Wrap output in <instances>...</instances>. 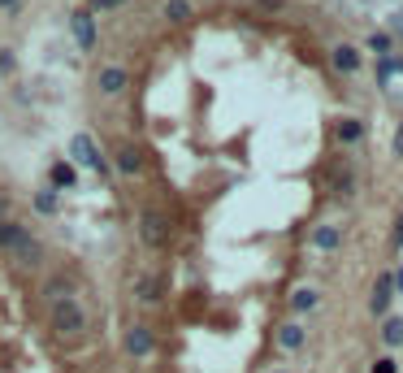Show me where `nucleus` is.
I'll list each match as a JSON object with an SVG mask.
<instances>
[{
  "label": "nucleus",
  "instance_id": "nucleus-11",
  "mask_svg": "<svg viewBox=\"0 0 403 373\" xmlns=\"http://www.w3.org/2000/svg\"><path fill=\"white\" fill-rule=\"evenodd\" d=\"M390 300H394V282H390V274H382V278H377V287H373V300H369V308L382 317V312L390 308Z\"/></svg>",
  "mask_w": 403,
  "mask_h": 373
},
{
  "label": "nucleus",
  "instance_id": "nucleus-8",
  "mask_svg": "<svg viewBox=\"0 0 403 373\" xmlns=\"http://www.w3.org/2000/svg\"><path fill=\"white\" fill-rule=\"evenodd\" d=\"M70 35H74V44L87 52V48H96V18L83 9V14H74L70 18Z\"/></svg>",
  "mask_w": 403,
  "mask_h": 373
},
{
  "label": "nucleus",
  "instance_id": "nucleus-25",
  "mask_svg": "<svg viewBox=\"0 0 403 373\" xmlns=\"http://www.w3.org/2000/svg\"><path fill=\"white\" fill-rule=\"evenodd\" d=\"M394 156H403V122H399V131H394Z\"/></svg>",
  "mask_w": 403,
  "mask_h": 373
},
{
  "label": "nucleus",
  "instance_id": "nucleus-26",
  "mask_svg": "<svg viewBox=\"0 0 403 373\" xmlns=\"http://www.w3.org/2000/svg\"><path fill=\"white\" fill-rule=\"evenodd\" d=\"M394 243H399V247H403V218H399V222H394Z\"/></svg>",
  "mask_w": 403,
  "mask_h": 373
},
{
  "label": "nucleus",
  "instance_id": "nucleus-4",
  "mask_svg": "<svg viewBox=\"0 0 403 373\" xmlns=\"http://www.w3.org/2000/svg\"><path fill=\"white\" fill-rule=\"evenodd\" d=\"M70 156H74L78 165L96 170V174H108V161L100 156V148L91 143V135H74V139H70Z\"/></svg>",
  "mask_w": 403,
  "mask_h": 373
},
{
  "label": "nucleus",
  "instance_id": "nucleus-20",
  "mask_svg": "<svg viewBox=\"0 0 403 373\" xmlns=\"http://www.w3.org/2000/svg\"><path fill=\"white\" fill-rule=\"evenodd\" d=\"M9 70H14V52L0 48V74H9Z\"/></svg>",
  "mask_w": 403,
  "mask_h": 373
},
{
  "label": "nucleus",
  "instance_id": "nucleus-3",
  "mask_svg": "<svg viewBox=\"0 0 403 373\" xmlns=\"http://www.w3.org/2000/svg\"><path fill=\"white\" fill-rule=\"evenodd\" d=\"M139 239H143V247H152V252H160L165 243H169V218L160 208H143L139 213Z\"/></svg>",
  "mask_w": 403,
  "mask_h": 373
},
{
  "label": "nucleus",
  "instance_id": "nucleus-2",
  "mask_svg": "<svg viewBox=\"0 0 403 373\" xmlns=\"http://www.w3.org/2000/svg\"><path fill=\"white\" fill-rule=\"evenodd\" d=\"M48 326H52L56 339H66V343L87 339V308L78 300H70V295H56L48 304Z\"/></svg>",
  "mask_w": 403,
  "mask_h": 373
},
{
  "label": "nucleus",
  "instance_id": "nucleus-24",
  "mask_svg": "<svg viewBox=\"0 0 403 373\" xmlns=\"http://www.w3.org/2000/svg\"><path fill=\"white\" fill-rule=\"evenodd\" d=\"M369 44H373V52H386V48H390V39H386V35H373Z\"/></svg>",
  "mask_w": 403,
  "mask_h": 373
},
{
  "label": "nucleus",
  "instance_id": "nucleus-18",
  "mask_svg": "<svg viewBox=\"0 0 403 373\" xmlns=\"http://www.w3.org/2000/svg\"><path fill=\"white\" fill-rule=\"evenodd\" d=\"M382 339H386L390 347H399V343H403V322H399V317H390V322H386V330H382Z\"/></svg>",
  "mask_w": 403,
  "mask_h": 373
},
{
  "label": "nucleus",
  "instance_id": "nucleus-27",
  "mask_svg": "<svg viewBox=\"0 0 403 373\" xmlns=\"http://www.w3.org/2000/svg\"><path fill=\"white\" fill-rule=\"evenodd\" d=\"M390 282H394V291H403V270H399V274H390Z\"/></svg>",
  "mask_w": 403,
  "mask_h": 373
},
{
  "label": "nucleus",
  "instance_id": "nucleus-19",
  "mask_svg": "<svg viewBox=\"0 0 403 373\" xmlns=\"http://www.w3.org/2000/svg\"><path fill=\"white\" fill-rule=\"evenodd\" d=\"M52 183L56 187H74V170L70 165H52Z\"/></svg>",
  "mask_w": 403,
  "mask_h": 373
},
{
  "label": "nucleus",
  "instance_id": "nucleus-23",
  "mask_svg": "<svg viewBox=\"0 0 403 373\" xmlns=\"http://www.w3.org/2000/svg\"><path fill=\"white\" fill-rule=\"evenodd\" d=\"M256 5H260V9H265V14H277V9H282V5H286V0H256Z\"/></svg>",
  "mask_w": 403,
  "mask_h": 373
},
{
  "label": "nucleus",
  "instance_id": "nucleus-10",
  "mask_svg": "<svg viewBox=\"0 0 403 373\" xmlns=\"http://www.w3.org/2000/svg\"><path fill=\"white\" fill-rule=\"evenodd\" d=\"M277 347H282V352H300V347H304V326H300V322L277 326Z\"/></svg>",
  "mask_w": 403,
  "mask_h": 373
},
{
  "label": "nucleus",
  "instance_id": "nucleus-16",
  "mask_svg": "<svg viewBox=\"0 0 403 373\" xmlns=\"http://www.w3.org/2000/svg\"><path fill=\"white\" fill-rule=\"evenodd\" d=\"M360 135H364V126H360L356 118H342V122H338V139H342V143H360Z\"/></svg>",
  "mask_w": 403,
  "mask_h": 373
},
{
  "label": "nucleus",
  "instance_id": "nucleus-28",
  "mask_svg": "<svg viewBox=\"0 0 403 373\" xmlns=\"http://www.w3.org/2000/svg\"><path fill=\"white\" fill-rule=\"evenodd\" d=\"M0 9H18V0H0Z\"/></svg>",
  "mask_w": 403,
  "mask_h": 373
},
{
  "label": "nucleus",
  "instance_id": "nucleus-7",
  "mask_svg": "<svg viewBox=\"0 0 403 373\" xmlns=\"http://www.w3.org/2000/svg\"><path fill=\"white\" fill-rule=\"evenodd\" d=\"M96 87H100V96H122L131 87V70L126 66H104L100 78H96Z\"/></svg>",
  "mask_w": 403,
  "mask_h": 373
},
{
  "label": "nucleus",
  "instance_id": "nucleus-12",
  "mask_svg": "<svg viewBox=\"0 0 403 373\" xmlns=\"http://www.w3.org/2000/svg\"><path fill=\"white\" fill-rule=\"evenodd\" d=\"M191 0H165V22H174V26H183V22H191Z\"/></svg>",
  "mask_w": 403,
  "mask_h": 373
},
{
  "label": "nucleus",
  "instance_id": "nucleus-13",
  "mask_svg": "<svg viewBox=\"0 0 403 373\" xmlns=\"http://www.w3.org/2000/svg\"><path fill=\"white\" fill-rule=\"evenodd\" d=\"M312 243H317L321 252H334V247L342 243V230H338V226H321V230H312Z\"/></svg>",
  "mask_w": 403,
  "mask_h": 373
},
{
  "label": "nucleus",
  "instance_id": "nucleus-6",
  "mask_svg": "<svg viewBox=\"0 0 403 373\" xmlns=\"http://www.w3.org/2000/svg\"><path fill=\"white\" fill-rule=\"evenodd\" d=\"M113 165H118V174L135 178V174H143V152L135 143H113Z\"/></svg>",
  "mask_w": 403,
  "mask_h": 373
},
{
  "label": "nucleus",
  "instance_id": "nucleus-17",
  "mask_svg": "<svg viewBox=\"0 0 403 373\" xmlns=\"http://www.w3.org/2000/svg\"><path fill=\"white\" fill-rule=\"evenodd\" d=\"M35 208H39V213H48V218H52V213H56V191H52V187L35 191Z\"/></svg>",
  "mask_w": 403,
  "mask_h": 373
},
{
  "label": "nucleus",
  "instance_id": "nucleus-22",
  "mask_svg": "<svg viewBox=\"0 0 403 373\" xmlns=\"http://www.w3.org/2000/svg\"><path fill=\"white\" fill-rule=\"evenodd\" d=\"M118 5H126V0H91V9L100 14V9H118Z\"/></svg>",
  "mask_w": 403,
  "mask_h": 373
},
{
  "label": "nucleus",
  "instance_id": "nucleus-29",
  "mask_svg": "<svg viewBox=\"0 0 403 373\" xmlns=\"http://www.w3.org/2000/svg\"><path fill=\"white\" fill-rule=\"evenodd\" d=\"M394 26H399V35H403V14H394Z\"/></svg>",
  "mask_w": 403,
  "mask_h": 373
},
{
  "label": "nucleus",
  "instance_id": "nucleus-21",
  "mask_svg": "<svg viewBox=\"0 0 403 373\" xmlns=\"http://www.w3.org/2000/svg\"><path fill=\"white\" fill-rule=\"evenodd\" d=\"M369 373H394V360H390V356H382V360H377Z\"/></svg>",
  "mask_w": 403,
  "mask_h": 373
},
{
  "label": "nucleus",
  "instance_id": "nucleus-9",
  "mask_svg": "<svg viewBox=\"0 0 403 373\" xmlns=\"http://www.w3.org/2000/svg\"><path fill=\"white\" fill-rule=\"evenodd\" d=\"M334 70H338V74H356V70H360V52H356L352 44H338V48H334Z\"/></svg>",
  "mask_w": 403,
  "mask_h": 373
},
{
  "label": "nucleus",
  "instance_id": "nucleus-5",
  "mask_svg": "<svg viewBox=\"0 0 403 373\" xmlns=\"http://www.w3.org/2000/svg\"><path fill=\"white\" fill-rule=\"evenodd\" d=\"M152 352H156V330H152V326H143V322H135V326L126 330V356L148 360Z\"/></svg>",
  "mask_w": 403,
  "mask_h": 373
},
{
  "label": "nucleus",
  "instance_id": "nucleus-1",
  "mask_svg": "<svg viewBox=\"0 0 403 373\" xmlns=\"http://www.w3.org/2000/svg\"><path fill=\"white\" fill-rule=\"evenodd\" d=\"M0 252H9L22 270H35V265H44V243L14 218H0Z\"/></svg>",
  "mask_w": 403,
  "mask_h": 373
},
{
  "label": "nucleus",
  "instance_id": "nucleus-15",
  "mask_svg": "<svg viewBox=\"0 0 403 373\" xmlns=\"http://www.w3.org/2000/svg\"><path fill=\"white\" fill-rule=\"evenodd\" d=\"M160 287H165V282H160V274H156V278L148 274V278L139 282V304H156V300H160Z\"/></svg>",
  "mask_w": 403,
  "mask_h": 373
},
{
  "label": "nucleus",
  "instance_id": "nucleus-14",
  "mask_svg": "<svg viewBox=\"0 0 403 373\" xmlns=\"http://www.w3.org/2000/svg\"><path fill=\"white\" fill-rule=\"evenodd\" d=\"M317 304H321V295H317L312 287H300V291L291 295V308H295V312H312Z\"/></svg>",
  "mask_w": 403,
  "mask_h": 373
}]
</instances>
